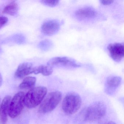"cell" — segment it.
Segmentation results:
<instances>
[{
	"label": "cell",
	"instance_id": "cell-12",
	"mask_svg": "<svg viewBox=\"0 0 124 124\" xmlns=\"http://www.w3.org/2000/svg\"><path fill=\"white\" fill-rule=\"evenodd\" d=\"M76 16L81 19L90 18L94 17L96 12L93 8L86 7L77 10L75 13Z\"/></svg>",
	"mask_w": 124,
	"mask_h": 124
},
{
	"label": "cell",
	"instance_id": "cell-16",
	"mask_svg": "<svg viewBox=\"0 0 124 124\" xmlns=\"http://www.w3.org/2000/svg\"><path fill=\"white\" fill-rule=\"evenodd\" d=\"M53 46V43L51 40H45L40 43L39 47L44 51H47L51 49Z\"/></svg>",
	"mask_w": 124,
	"mask_h": 124
},
{
	"label": "cell",
	"instance_id": "cell-18",
	"mask_svg": "<svg viewBox=\"0 0 124 124\" xmlns=\"http://www.w3.org/2000/svg\"><path fill=\"white\" fill-rule=\"evenodd\" d=\"M8 21V18L5 16H0V29L6 24Z\"/></svg>",
	"mask_w": 124,
	"mask_h": 124
},
{
	"label": "cell",
	"instance_id": "cell-2",
	"mask_svg": "<svg viewBox=\"0 0 124 124\" xmlns=\"http://www.w3.org/2000/svg\"><path fill=\"white\" fill-rule=\"evenodd\" d=\"M47 88L38 86L31 89L25 95V104L29 108H35L42 101L47 93Z\"/></svg>",
	"mask_w": 124,
	"mask_h": 124
},
{
	"label": "cell",
	"instance_id": "cell-3",
	"mask_svg": "<svg viewBox=\"0 0 124 124\" xmlns=\"http://www.w3.org/2000/svg\"><path fill=\"white\" fill-rule=\"evenodd\" d=\"M81 104L82 99L78 94L74 93H69L64 98L62 109L67 114H73L78 111Z\"/></svg>",
	"mask_w": 124,
	"mask_h": 124
},
{
	"label": "cell",
	"instance_id": "cell-1",
	"mask_svg": "<svg viewBox=\"0 0 124 124\" xmlns=\"http://www.w3.org/2000/svg\"><path fill=\"white\" fill-rule=\"evenodd\" d=\"M106 112L105 104L101 101H96L84 109L80 113L79 118L82 121L93 122L103 117Z\"/></svg>",
	"mask_w": 124,
	"mask_h": 124
},
{
	"label": "cell",
	"instance_id": "cell-7",
	"mask_svg": "<svg viewBox=\"0 0 124 124\" xmlns=\"http://www.w3.org/2000/svg\"><path fill=\"white\" fill-rule=\"evenodd\" d=\"M107 49L112 59L116 62L121 61L124 56V46L123 43H116L109 44Z\"/></svg>",
	"mask_w": 124,
	"mask_h": 124
},
{
	"label": "cell",
	"instance_id": "cell-13",
	"mask_svg": "<svg viewBox=\"0 0 124 124\" xmlns=\"http://www.w3.org/2000/svg\"><path fill=\"white\" fill-rule=\"evenodd\" d=\"M18 5L16 2H13L6 6L3 13L13 16L17 14L18 11Z\"/></svg>",
	"mask_w": 124,
	"mask_h": 124
},
{
	"label": "cell",
	"instance_id": "cell-6",
	"mask_svg": "<svg viewBox=\"0 0 124 124\" xmlns=\"http://www.w3.org/2000/svg\"><path fill=\"white\" fill-rule=\"evenodd\" d=\"M48 66L53 67L72 69L81 66L75 59L67 57H56L48 61Z\"/></svg>",
	"mask_w": 124,
	"mask_h": 124
},
{
	"label": "cell",
	"instance_id": "cell-15",
	"mask_svg": "<svg viewBox=\"0 0 124 124\" xmlns=\"http://www.w3.org/2000/svg\"><path fill=\"white\" fill-rule=\"evenodd\" d=\"M36 78L34 77H29L24 79L20 84L19 88L21 89H26L32 87L35 85Z\"/></svg>",
	"mask_w": 124,
	"mask_h": 124
},
{
	"label": "cell",
	"instance_id": "cell-23",
	"mask_svg": "<svg viewBox=\"0 0 124 124\" xmlns=\"http://www.w3.org/2000/svg\"><path fill=\"white\" fill-rule=\"evenodd\" d=\"M0 100H1V99L0 98Z\"/></svg>",
	"mask_w": 124,
	"mask_h": 124
},
{
	"label": "cell",
	"instance_id": "cell-17",
	"mask_svg": "<svg viewBox=\"0 0 124 124\" xmlns=\"http://www.w3.org/2000/svg\"><path fill=\"white\" fill-rule=\"evenodd\" d=\"M41 2L43 5L49 7H54L57 5L59 3V0H42Z\"/></svg>",
	"mask_w": 124,
	"mask_h": 124
},
{
	"label": "cell",
	"instance_id": "cell-19",
	"mask_svg": "<svg viewBox=\"0 0 124 124\" xmlns=\"http://www.w3.org/2000/svg\"><path fill=\"white\" fill-rule=\"evenodd\" d=\"M114 2V0H100V2L101 4L104 5H109L110 4H112L113 2Z\"/></svg>",
	"mask_w": 124,
	"mask_h": 124
},
{
	"label": "cell",
	"instance_id": "cell-21",
	"mask_svg": "<svg viewBox=\"0 0 124 124\" xmlns=\"http://www.w3.org/2000/svg\"><path fill=\"white\" fill-rule=\"evenodd\" d=\"M104 124H116V123L113 121H109V122L106 123Z\"/></svg>",
	"mask_w": 124,
	"mask_h": 124
},
{
	"label": "cell",
	"instance_id": "cell-22",
	"mask_svg": "<svg viewBox=\"0 0 124 124\" xmlns=\"http://www.w3.org/2000/svg\"><path fill=\"white\" fill-rule=\"evenodd\" d=\"M1 50V48H0V51Z\"/></svg>",
	"mask_w": 124,
	"mask_h": 124
},
{
	"label": "cell",
	"instance_id": "cell-14",
	"mask_svg": "<svg viewBox=\"0 0 124 124\" xmlns=\"http://www.w3.org/2000/svg\"><path fill=\"white\" fill-rule=\"evenodd\" d=\"M53 72V68L48 65H42L38 67H34L33 73L35 74L41 73L44 76H47L51 75Z\"/></svg>",
	"mask_w": 124,
	"mask_h": 124
},
{
	"label": "cell",
	"instance_id": "cell-5",
	"mask_svg": "<svg viewBox=\"0 0 124 124\" xmlns=\"http://www.w3.org/2000/svg\"><path fill=\"white\" fill-rule=\"evenodd\" d=\"M24 93L19 92L14 95L9 107L8 115L11 118L17 117L21 113L25 104Z\"/></svg>",
	"mask_w": 124,
	"mask_h": 124
},
{
	"label": "cell",
	"instance_id": "cell-8",
	"mask_svg": "<svg viewBox=\"0 0 124 124\" xmlns=\"http://www.w3.org/2000/svg\"><path fill=\"white\" fill-rule=\"evenodd\" d=\"M122 78L117 76H111L107 79L105 84V92L108 95H112L120 86Z\"/></svg>",
	"mask_w": 124,
	"mask_h": 124
},
{
	"label": "cell",
	"instance_id": "cell-20",
	"mask_svg": "<svg viewBox=\"0 0 124 124\" xmlns=\"http://www.w3.org/2000/svg\"><path fill=\"white\" fill-rule=\"evenodd\" d=\"M3 83V79L1 74H0V87L2 85Z\"/></svg>",
	"mask_w": 124,
	"mask_h": 124
},
{
	"label": "cell",
	"instance_id": "cell-4",
	"mask_svg": "<svg viewBox=\"0 0 124 124\" xmlns=\"http://www.w3.org/2000/svg\"><path fill=\"white\" fill-rule=\"evenodd\" d=\"M62 98V93L60 91L50 93L40 104L38 111L42 114L52 111L59 104Z\"/></svg>",
	"mask_w": 124,
	"mask_h": 124
},
{
	"label": "cell",
	"instance_id": "cell-9",
	"mask_svg": "<svg viewBox=\"0 0 124 124\" xmlns=\"http://www.w3.org/2000/svg\"><path fill=\"white\" fill-rule=\"evenodd\" d=\"M60 27V23L58 21L50 20L44 22L42 25L41 29L44 34L47 36H52L58 31Z\"/></svg>",
	"mask_w": 124,
	"mask_h": 124
},
{
	"label": "cell",
	"instance_id": "cell-10",
	"mask_svg": "<svg viewBox=\"0 0 124 124\" xmlns=\"http://www.w3.org/2000/svg\"><path fill=\"white\" fill-rule=\"evenodd\" d=\"M11 97L6 96L4 98L0 107V122L1 124H6L8 120L9 107Z\"/></svg>",
	"mask_w": 124,
	"mask_h": 124
},
{
	"label": "cell",
	"instance_id": "cell-11",
	"mask_svg": "<svg viewBox=\"0 0 124 124\" xmlns=\"http://www.w3.org/2000/svg\"><path fill=\"white\" fill-rule=\"evenodd\" d=\"M34 68L32 64L29 63H23L18 67L15 74L16 78L21 79L33 73Z\"/></svg>",
	"mask_w": 124,
	"mask_h": 124
}]
</instances>
